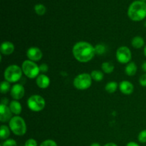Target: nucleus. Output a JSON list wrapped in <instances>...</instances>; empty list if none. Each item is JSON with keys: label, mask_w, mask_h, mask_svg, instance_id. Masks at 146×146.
I'll use <instances>...</instances> for the list:
<instances>
[{"label": "nucleus", "mask_w": 146, "mask_h": 146, "mask_svg": "<svg viewBox=\"0 0 146 146\" xmlns=\"http://www.w3.org/2000/svg\"><path fill=\"white\" fill-rule=\"evenodd\" d=\"M131 44L134 48H140L143 46L145 44V41H144L143 38H142L141 36H135L132 39Z\"/></svg>", "instance_id": "17"}, {"label": "nucleus", "mask_w": 146, "mask_h": 146, "mask_svg": "<svg viewBox=\"0 0 146 146\" xmlns=\"http://www.w3.org/2000/svg\"><path fill=\"white\" fill-rule=\"evenodd\" d=\"M24 88L21 84H15L11 87V96L15 100H19L24 96Z\"/></svg>", "instance_id": "10"}, {"label": "nucleus", "mask_w": 146, "mask_h": 146, "mask_svg": "<svg viewBox=\"0 0 146 146\" xmlns=\"http://www.w3.org/2000/svg\"><path fill=\"white\" fill-rule=\"evenodd\" d=\"M10 135V130L7 125H2L0 128V138L1 140H5Z\"/></svg>", "instance_id": "18"}, {"label": "nucleus", "mask_w": 146, "mask_h": 146, "mask_svg": "<svg viewBox=\"0 0 146 146\" xmlns=\"http://www.w3.org/2000/svg\"><path fill=\"white\" fill-rule=\"evenodd\" d=\"M139 83L142 86L146 87V74H143L139 78Z\"/></svg>", "instance_id": "29"}, {"label": "nucleus", "mask_w": 146, "mask_h": 146, "mask_svg": "<svg viewBox=\"0 0 146 146\" xmlns=\"http://www.w3.org/2000/svg\"><path fill=\"white\" fill-rule=\"evenodd\" d=\"M73 54L77 61L86 63L91 61L96 54L95 47L86 41H79L73 47Z\"/></svg>", "instance_id": "1"}, {"label": "nucleus", "mask_w": 146, "mask_h": 146, "mask_svg": "<svg viewBox=\"0 0 146 146\" xmlns=\"http://www.w3.org/2000/svg\"><path fill=\"white\" fill-rule=\"evenodd\" d=\"M126 146H139V145L135 142H130L127 144Z\"/></svg>", "instance_id": "31"}, {"label": "nucleus", "mask_w": 146, "mask_h": 146, "mask_svg": "<svg viewBox=\"0 0 146 146\" xmlns=\"http://www.w3.org/2000/svg\"><path fill=\"white\" fill-rule=\"evenodd\" d=\"M11 88L9 82L7 81H4L1 84V94H6L8 92Z\"/></svg>", "instance_id": "23"}, {"label": "nucleus", "mask_w": 146, "mask_h": 146, "mask_svg": "<svg viewBox=\"0 0 146 146\" xmlns=\"http://www.w3.org/2000/svg\"><path fill=\"white\" fill-rule=\"evenodd\" d=\"M36 84L39 88H46L50 84L49 78L44 74H40L36 78Z\"/></svg>", "instance_id": "14"}, {"label": "nucleus", "mask_w": 146, "mask_h": 146, "mask_svg": "<svg viewBox=\"0 0 146 146\" xmlns=\"http://www.w3.org/2000/svg\"><path fill=\"white\" fill-rule=\"evenodd\" d=\"M138 138L139 142L142 143H146V130H143V131H142L140 133Z\"/></svg>", "instance_id": "25"}, {"label": "nucleus", "mask_w": 146, "mask_h": 146, "mask_svg": "<svg viewBox=\"0 0 146 146\" xmlns=\"http://www.w3.org/2000/svg\"><path fill=\"white\" fill-rule=\"evenodd\" d=\"M9 108L12 113L15 114V115H19L21 113V105L19 102L17 101H12L10 102L9 104Z\"/></svg>", "instance_id": "15"}, {"label": "nucleus", "mask_w": 146, "mask_h": 146, "mask_svg": "<svg viewBox=\"0 0 146 146\" xmlns=\"http://www.w3.org/2000/svg\"><path fill=\"white\" fill-rule=\"evenodd\" d=\"M144 54H145V56H146V45H145V48H144Z\"/></svg>", "instance_id": "35"}, {"label": "nucleus", "mask_w": 146, "mask_h": 146, "mask_svg": "<svg viewBox=\"0 0 146 146\" xmlns=\"http://www.w3.org/2000/svg\"><path fill=\"white\" fill-rule=\"evenodd\" d=\"M2 146H17V142L14 139L6 140L2 143Z\"/></svg>", "instance_id": "27"}, {"label": "nucleus", "mask_w": 146, "mask_h": 146, "mask_svg": "<svg viewBox=\"0 0 146 146\" xmlns=\"http://www.w3.org/2000/svg\"><path fill=\"white\" fill-rule=\"evenodd\" d=\"M105 88L107 92L110 93V94H112V93L115 92V91L118 88V84L116 82H115V81H111V82L108 83L106 84Z\"/></svg>", "instance_id": "20"}, {"label": "nucleus", "mask_w": 146, "mask_h": 146, "mask_svg": "<svg viewBox=\"0 0 146 146\" xmlns=\"http://www.w3.org/2000/svg\"><path fill=\"white\" fill-rule=\"evenodd\" d=\"M104 146H118L115 143H106Z\"/></svg>", "instance_id": "32"}, {"label": "nucleus", "mask_w": 146, "mask_h": 146, "mask_svg": "<svg viewBox=\"0 0 146 146\" xmlns=\"http://www.w3.org/2000/svg\"><path fill=\"white\" fill-rule=\"evenodd\" d=\"M95 51L96 54H98V55H101V54H104L106 52L105 46L103 45V44H98L95 46Z\"/></svg>", "instance_id": "24"}, {"label": "nucleus", "mask_w": 146, "mask_h": 146, "mask_svg": "<svg viewBox=\"0 0 146 146\" xmlns=\"http://www.w3.org/2000/svg\"><path fill=\"white\" fill-rule=\"evenodd\" d=\"M132 57L131 50L127 46H121L116 51V58L118 62L121 64H127L130 62Z\"/></svg>", "instance_id": "8"}, {"label": "nucleus", "mask_w": 146, "mask_h": 146, "mask_svg": "<svg viewBox=\"0 0 146 146\" xmlns=\"http://www.w3.org/2000/svg\"><path fill=\"white\" fill-rule=\"evenodd\" d=\"M23 73L29 78H34L38 76L39 74V66H38L34 61L30 60H26L23 62L21 66Z\"/></svg>", "instance_id": "5"}, {"label": "nucleus", "mask_w": 146, "mask_h": 146, "mask_svg": "<svg viewBox=\"0 0 146 146\" xmlns=\"http://www.w3.org/2000/svg\"><path fill=\"white\" fill-rule=\"evenodd\" d=\"M120 91L123 93V94H125V95H129L133 92L134 87L133 85L131 84V82L128 81H123L122 82L120 83L119 85Z\"/></svg>", "instance_id": "12"}, {"label": "nucleus", "mask_w": 146, "mask_h": 146, "mask_svg": "<svg viewBox=\"0 0 146 146\" xmlns=\"http://www.w3.org/2000/svg\"><path fill=\"white\" fill-rule=\"evenodd\" d=\"M91 78L96 81H101L104 78V74L101 71H98V70H95L91 72Z\"/></svg>", "instance_id": "21"}, {"label": "nucleus", "mask_w": 146, "mask_h": 146, "mask_svg": "<svg viewBox=\"0 0 146 146\" xmlns=\"http://www.w3.org/2000/svg\"><path fill=\"white\" fill-rule=\"evenodd\" d=\"M0 51H1V54H4V55H10L14 51V44L9 41H4L1 44Z\"/></svg>", "instance_id": "13"}, {"label": "nucleus", "mask_w": 146, "mask_h": 146, "mask_svg": "<svg viewBox=\"0 0 146 146\" xmlns=\"http://www.w3.org/2000/svg\"><path fill=\"white\" fill-rule=\"evenodd\" d=\"M92 84V78L90 74L84 73L77 76L74 80V85L77 89H88Z\"/></svg>", "instance_id": "6"}, {"label": "nucleus", "mask_w": 146, "mask_h": 146, "mask_svg": "<svg viewBox=\"0 0 146 146\" xmlns=\"http://www.w3.org/2000/svg\"><path fill=\"white\" fill-rule=\"evenodd\" d=\"M11 111L9 107L7 105L1 104L0 105V121L4 123L10 121L11 119Z\"/></svg>", "instance_id": "11"}, {"label": "nucleus", "mask_w": 146, "mask_h": 146, "mask_svg": "<svg viewBox=\"0 0 146 146\" xmlns=\"http://www.w3.org/2000/svg\"><path fill=\"white\" fill-rule=\"evenodd\" d=\"M142 69L145 72H146V61H145V62L142 64Z\"/></svg>", "instance_id": "33"}, {"label": "nucleus", "mask_w": 146, "mask_h": 146, "mask_svg": "<svg viewBox=\"0 0 146 146\" xmlns=\"http://www.w3.org/2000/svg\"><path fill=\"white\" fill-rule=\"evenodd\" d=\"M91 146H101L99 143H92Z\"/></svg>", "instance_id": "34"}, {"label": "nucleus", "mask_w": 146, "mask_h": 146, "mask_svg": "<svg viewBox=\"0 0 146 146\" xmlns=\"http://www.w3.org/2000/svg\"><path fill=\"white\" fill-rule=\"evenodd\" d=\"M128 15L133 21H142L146 17V3L143 1H133L128 8Z\"/></svg>", "instance_id": "2"}, {"label": "nucleus", "mask_w": 146, "mask_h": 146, "mask_svg": "<svg viewBox=\"0 0 146 146\" xmlns=\"http://www.w3.org/2000/svg\"><path fill=\"white\" fill-rule=\"evenodd\" d=\"M24 146H37V142L33 138H30L26 141Z\"/></svg>", "instance_id": "28"}, {"label": "nucleus", "mask_w": 146, "mask_h": 146, "mask_svg": "<svg viewBox=\"0 0 146 146\" xmlns=\"http://www.w3.org/2000/svg\"><path fill=\"white\" fill-rule=\"evenodd\" d=\"M39 69H40V71H41V72L43 73H45L48 71V67L46 64H42L41 65H40Z\"/></svg>", "instance_id": "30"}, {"label": "nucleus", "mask_w": 146, "mask_h": 146, "mask_svg": "<svg viewBox=\"0 0 146 146\" xmlns=\"http://www.w3.org/2000/svg\"><path fill=\"white\" fill-rule=\"evenodd\" d=\"M9 128L11 130L13 133L16 135L21 136L24 135L27 132V125L21 117L14 116L11 118V119L9 121Z\"/></svg>", "instance_id": "3"}, {"label": "nucleus", "mask_w": 146, "mask_h": 146, "mask_svg": "<svg viewBox=\"0 0 146 146\" xmlns=\"http://www.w3.org/2000/svg\"><path fill=\"white\" fill-rule=\"evenodd\" d=\"M142 1H144V0H142Z\"/></svg>", "instance_id": "36"}, {"label": "nucleus", "mask_w": 146, "mask_h": 146, "mask_svg": "<svg viewBox=\"0 0 146 146\" xmlns=\"http://www.w3.org/2000/svg\"><path fill=\"white\" fill-rule=\"evenodd\" d=\"M34 10H35L36 13L38 15L42 16L46 13V9L45 6L43 5V4H36V5H35V7H34Z\"/></svg>", "instance_id": "22"}, {"label": "nucleus", "mask_w": 146, "mask_h": 146, "mask_svg": "<svg viewBox=\"0 0 146 146\" xmlns=\"http://www.w3.org/2000/svg\"><path fill=\"white\" fill-rule=\"evenodd\" d=\"M101 68L106 74H111L114 70V66L111 62H104L101 65Z\"/></svg>", "instance_id": "19"}, {"label": "nucleus", "mask_w": 146, "mask_h": 146, "mask_svg": "<svg viewBox=\"0 0 146 146\" xmlns=\"http://www.w3.org/2000/svg\"><path fill=\"white\" fill-rule=\"evenodd\" d=\"M125 74L128 76H134L137 72V66L134 62H130L128 65L126 66L125 69Z\"/></svg>", "instance_id": "16"}, {"label": "nucleus", "mask_w": 146, "mask_h": 146, "mask_svg": "<svg viewBox=\"0 0 146 146\" xmlns=\"http://www.w3.org/2000/svg\"><path fill=\"white\" fill-rule=\"evenodd\" d=\"M40 146H58L56 143L53 140H46V141H43L41 143Z\"/></svg>", "instance_id": "26"}, {"label": "nucleus", "mask_w": 146, "mask_h": 146, "mask_svg": "<svg viewBox=\"0 0 146 146\" xmlns=\"http://www.w3.org/2000/svg\"><path fill=\"white\" fill-rule=\"evenodd\" d=\"M43 54L37 47H31L27 51V56L29 60L32 61H38L42 58Z\"/></svg>", "instance_id": "9"}, {"label": "nucleus", "mask_w": 146, "mask_h": 146, "mask_svg": "<svg viewBox=\"0 0 146 146\" xmlns=\"http://www.w3.org/2000/svg\"><path fill=\"white\" fill-rule=\"evenodd\" d=\"M27 105L31 111L38 112L42 111L46 106V101L42 96L39 95H33L29 98Z\"/></svg>", "instance_id": "7"}, {"label": "nucleus", "mask_w": 146, "mask_h": 146, "mask_svg": "<svg viewBox=\"0 0 146 146\" xmlns=\"http://www.w3.org/2000/svg\"><path fill=\"white\" fill-rule=\"evenodd\" d=\"M22 72V69L19 66L10 65L4 71V78L9 83H15L21 79Z\"/></svg>", "instance_id": "4"}]
</instances>
